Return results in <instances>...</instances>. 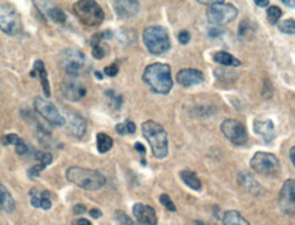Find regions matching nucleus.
I'll list each match as a JSON object with an SVG mask.
<instances>
[{
    "mask_svg": "<svg viewBox=\"0 0 295 225\" xmlns=\"http://www.w3.org/2000/svg\"><path fill=\"white\" fill-rule=\"evenodd\" d=\"M30 204L32 206L37 209H44V210H50L52 208V202H51V194L48 190L41 187H33L29 191Z\"/></svg>",
    "mask_w": 295,
    "mask_h": 225,
    "instance_id": "dca6fc26",
    "label": "nucleus"
},
{
    "mask_svg": "<svg viewBox=\"0 0 295 225\" xmlns=\"http://www.w3.org/2000/svg\"><path fill=\"white\" fill-rule=\"evenodd\" d=\"M213 60L224 67H238L242 64L239 59H237L235 56L229 54V52H225V51H219V52H216V54L213 55Z\"/></svg>",
    "mask_w": 295,
    "mask_h": 225,
    "instance_id": "5701e85b",
    "label": "nucleus"
},
{
    "mask_svg": "<svg viewBox=\"0 0 295 225\" xmlns=\"http://www.w3.org/2000/svg\"><path fill=\"white\" fill-rule=\"evenodd\" d=\"M15 152H17L19 156L28 155V153H29V146L26 145L24 139H21V141L17 143V146H15Z\"/></svg>",
    "mask_w": 295,
    "mask_h": 225,
    "instance_id": "4c0bfd02",
    "label": "nucleus"
},
{
    "mask_svg": "<svg viewBox=\"0 0 295 225\" xmlns=\"http://www.w3.org/2000/svg\"><path fill=\"white\" fill-rule=\"evenodd\" d=\"M85 212H86V206H85V205L78 204L74 206V214H77V216H81V214H83Z\"/></svg>",
    "mask_w": 295,
    "mask_h": 225,
    "instance_id": "a19ab883",
    "label": "nucleus"
},
{
    "mask_svg": "<svg viewBox=\"0 0 295 225\" xmlns=\"http://www.w3.org/2000/svg\"><path fill=\"white\" fill-rule=\"evenodd\" d=\"M279 30L286 34H295V19H284L278 23Z\"/></svg>",
    "mask_w": 295,
    "mask_h": 225,
    "instance_id": "2f4dec72",
    "label": "nucleus"
},
{
    "mask_svg": "<svg viewBox=\"0 0 295 225\" xmlns=\"http://www.w3.org/2000/svg\"><path fill=\"white\" fill-rule=\"evenodd\" d=\"M256 30H257V26L252 23L249 19H245V21H242L241 25H239V38H242V40H249V38L253 37Z\"/></svg>",
    "mask_w": 295,
    "mask_h": 225,
    "instance_id": "a878e982",
    "label": "nucleus"
},
{
    "mask_svg": "<svg viewBox=\"0 0 295 225\" xmlns=\"http://www.w3.org/2000/svg\"><path fill=\"white\" fill-rule=\"evenodd\" d=\"M89 214H90L93 218H100L101 217V210H99V209H92L90 212H89Z\"/></svg>",
    "mask_w": 295,
    "mask_h": 225,
    "instance_id": "37998d69",
    "label": "nucleus"
},
{
    "mask_svg": "<svg viewBox=\"0 0 295 225\" xmlns=\"http://www.w3.org/2000/svg\"><path fill=\"white\" fill-rule=\"evenodd\" d=\"M195 224H197V225H204V222H201V221H195Z\"/></svg>",
    "mask_w": 295,
    "mask_h": 225,
    "instance_id": "3c124183",
    "label": "nucleus"
},
{
    "mask_svg": "<svg viewBox=\"0 0 295 225\" xmlns=\"http://www.w3.org/2000/svg\"><path fill=\"white\" fill-rule=\"evenodd\" d=\"M142 40L146 49L152 55H163L171 48V40L164 28L162 26H149L144 30Z\"/></svg>",
    "mask_w": 295,
    "mask_h": 225,
    "instance_id": "39448f33",
    "label": "nucleus"
},
{
    "mask_svg": "<svg viewBox=\"0 0 295 225\" xmlns=\"http://www.w3.org/2000/svg\"><path fill=\"white\" fill-rule=\"evenodd\" d=\"M190 38H191V36H190V33L187 32V30H182V32L178 34L179 42H180V44H183V45H186L187 42L190 41Z\"/></svg>",
    "mask_w": 295,
    "mask_h": 225,
    "instance_id": "ea45409f",
    "label": "nucleus"
},
{
    "mask_svg": "<svg viewBox=\"0 0 295 225\" xmlns=\"http://www.w3.org/2000/svg\"><path fill=\"white\" fill-rule=\"evenodd\" d=\"M180 179L185 182V184H187L191 190L194 191H200L201 190V180L198 179V176L195 175L194 172L191 171H182L180 172Z\"/></svg>",
    "mask_w": 295,
    "mask_h": 225,
    "instance_id": "393cba45",
    "label": "nucleus"
},
{
    "mask_svg": "<svg viewBox=\"0 0 295 225\" xmlns=\"http://www.w3.org/2000/svg\"><path fill=\"white\" fill-rule=\"evenodd\" d=\"M220 34H221V30H219V29L209 30V36H211V37H216V36H220Z\"/></svg>",
    "mask_w": 295,
    "mask_h": 225,
    "instance_id": "a18cd8bd",
    "label": "nucleus"
},
{
    "mask_svg": "<svg viewBox=\"0 0 295 225\" xmlns=\"http://www.w3.org/2000/svg\"><path fill=\"white\" fill-rule=\"evenodd\" d=\"M38 75V80L41 82L42 90H44V94L46 97L51 96V88H50V81H48V72L46 70V66H44V63L41 60H37V62L34 63L33 70L30 71V77L34 78V77H37Z\"/></svg>",
    "mask_w": 295,
    "mask_h": 225,
    "instance_id": "aec40b11",
    "label": "nucleus"
},
{
    "mask_svg": "<svg viewBox=\"0 0 295 225\" xmlns=\"http://www.w3.org/2000/svg\"><path fill=\"white\" fill-rule=\"evenodd\" d=\"M282 10L276 7V6H270V7H268V10H266V18H268V21H269V23H272V25L278 23L279 19L282 18Z\"/></svg>",
    "mask_w": 295,
    "mask_h": 225,
    "instance_id": "7c9ffc66",
    "label": "nucleus"
},
{
    "mask_svg": "<svg viewBox=\"0 0 295 225\" xmlns=\"http://www.w3.org/2000/svg\"><path fill=\"white\" fill-rule=\"evenodd\" d=\"M60 90L63 97L69 101H79L86 96V88L78 75H67L66 80L62 82Z\"/></svg>",
    "mask_w": 295,
    "mask_h": 225,
    "instance_id": "f8f14e48",
    "label": "nucleus"
},
{
    "mask_svg": "<svg viewBox=\"0 0 295 225\" xmlns=\"http://www.w3.org/2000/svg\"><path fill=\"white\" fill-rule=\"evenodd\" d=\"M21 141V138L17 134H7L2 137V143L5 146H17L18 142Z\"/></svg>",
    "mask_w": 295,
    "mask_h": 225,
    "instance_id": "f704fd0d",
    "label": "nucleus"
},
{
    "mask_svg": "<svg viewBox=\"0 0 295 225\" xmlns=\"http://www.w3.org/2000/svg\"><path fill=\"white\" fill-rule=\"evenodd\" d=\"M118 72H119V66H118L117 63H112L111 66L105 67L104 68V74L108 75V77H111V78L117 77Z\"/></svg>",
    "mask_w": 295,
    "mask_h": 225,
    "instance_id": "58836bf2",
    "label": "nucleus"
},
{
    "mask_svg": "<svg viewBox=\"0 0 295 225\" xmlns=\"http://www.w3.org/2000/svg\"><path fill=\"white\" fill-rule=\"evenodd\" d=\"M256 6H258V7H268L269 2L268 0H265V2H256Z\"/></svg>",
    "mask_w": 295,
    "mask_h": 225,
    "instance_id": "09e8293b",
    "label": "nucleus"
},
{
    "mask_svg": "<svg viewBox=\"0 0 295 225\" xmlns=\"http://www.w3.org/2000/svg\"><path fill=\"white\" fill-rule=\"evenodd\" d=\"M134 149L137 150L140 155H145V152H146L145 146L142 145V143H140V142H137V143L134 145Z\"/></svg>",
    "mask_w": 295,
    "mask_h": 225,
    "instance_id": "79ce46f5",
    "label": "nucleus"
},
{
    "mask_svg": "<svg viewBox=\"0 0 295 225\" xmlns=\"http://www.w3.org/2000/svg\"><path fill=\"white\" fill-rule=\"evenodd\" d=\"M223 225H250L249 221L237 210H229L223 216Z\"/></svg>",
    "mask_w": 295,
    "mask_h": 225,
    "instance_id": "b1692460",
    "label": "nucleus"
},
{
    "mask_svg": "<svg viewBox=\"0 0 295 225\" xmlns=\"http://www.w3.org/2000/svg\"><path fill=\"white\" fill-rule=\"evenodd\" d=\"M66 178L70 183L86 191H97L105 186V176L95 169L81 167H70L66 172Z\"/></svg>",
    "mask_w": 295,
    "mask_h": 225,
    "instance_id": "f03ea898",
    "label": "nucleus"
},
{
    "mask_svg": "<svg viewBox=\"0 0 295 225\" xmlns=\"http://www.w3.org/2000/svg\"><path fill=\"white\" fill-rule=\"evenodd\" d=\"M215 74H216L217 80L227 82V84H233L234 81L237 80V72L225 70V68H217V70L215 71Z\"/></svg>",
    "mask_w": 295,
    "mask_h": 225,
    "instance_id": "cd10ccee",
    "label": "nucleus"
},
{
    "mask_svg": "<svg viewBox=\"0 0 295 225\" xmlns=\"http://www.w3.org/2000/svg\"><path fill=\"white\" fill-rule=\"evenodd\" d=\"M133 216L135 217L138 224L141 225H156L157 224V214L154 209L149 205L135 204L133 206Z\"/></svg>",
    "mask_w": 295,
    "mask_h": 225,
    "instance_id": "4468645a",
    "label": "nucleus"
},
{
    "mask_svg": "<svg viewBox=\"0 0 295 225\" xmlns=\"http://www.w3.org/2000/svg\"><path fill=\"white\" fill-rule=\"evenodd\" d=\"M142 80L154 93L168 94L174 86L171 77V67L166 63H153L146 67Z\"/></svg>",
    "mask_w": 295,
    "mask_h": 225,
    "instance_id": "f257e3e1",
    "label": "nucleus"
},
{
    "mask_svg": "<svg viewBox=\"0 0 295 225\" xmlns=\"http://www.w3.org/2000/svg\"><path fill=\"white\" fill-rule=\"evenodd\" d=\"M250 165L256 173L265 176H275L280 172V163L278 157L265 152H257L250 160Z\"/></svg>",
    "mask_w": 295,
    "mask_h": 225,
    "instance_id": "6e6552de",
    "label": "nucleus"
},
{
    "mask_svg": "<svg viewBox=\"0 0 295 225\" xmlns=\"http://www.w3.org/2000/svg\"><path fill=\"white\" fill-rule=\"evenodd\" d=\"M74 225H92V222L86 218H78V220L75 221Z\"/></svg>",
    "mask_w": 295,
    "mask_h": 225,
    "instance_id": "c03bdc74",
    "label": "nucleus"
},
{
    "mask_svg": "<svg viewBox=\"0 0 295 225\" xmlns=\"http://www.w3.org/2000/svg\"><path fill=\"white\" fill-rule=\"evenodd\" d=\"M46 165L44 164H36V165H33V167L30 168L29 171H28V173H29V178H32V179H36V178H38V176L41 175V172L46 169Z\"/></svg>",
    "mask_w": 295,
    "mask_h": 225,
    "instance_id": "c9c22d12",
    "label": "nucleus"
},
{
    "mask_svg": "<svg viewBox=\"0 0 295 225\" xmlns=\"http://www.w3.org/2000/svg\"><path fill=\"white\" fill-rule=\"evenodd\" d=\"M15 209V201L7 188L0 183V212L11 213Z\"/></svg>",
    "mask_w": 295,
    "mask_h": 225,
    "instance_id": "4be33fe9",
    "label": "nucleus"
},
{
    "mask_svg": "<svg viewBox=\"0 0 295 225\" xmlns=\"http://www.w3.org/2000/svg\"><path fill=\"white\" fill-rule=\"evenodd\" d=\"M0 30L9 36H17L22 32L19 14L11 3L0 2Z\"/></svg>",
    "mask_w": 295,
    "mask_h": 225,
    "instance_id": "423d86ee",
    "label": "nucleus"
},
{
    "mask_svg": "<svg viewBox=\"0 0 295 225\" xmlns=\"http://www.w3.org/2000/svg\"><path fill=\"white\" fill-rule=\"evenodd\" d=\"M279 206L283 213L288 216L295 214V180L288 179L284 182L279 194Z\"/></svg>",
    "mask_w": 295,
    "mask_h": 225,
    "instance_id": "ddd939ff",
    "label": "nucleus"
},
{
    "mask_svg": "<svg viewBox=\"0 0 295 225\" xmlns=\"http://www.w3.org/2000/svg\"><path fill=\"white\" fill-rule=\"evenodd\" d=\"M34 159L37 160L40 164H44L46 167H48V165L52 164L54 157H52V155L48 153V152H36V153H34Z\"/></svg>",
    "mask_w": 295,
    "mask_h": 225,
    "instance_id": "473e14b6",
    "label": "nucleus"
},
{
    "mask_svg": "<svg viewBox=\"0 0 295 225\" xmlns=\"http://www.w3.org/2000/svg\"><path fill=\"white\" fill-rule=\"evenodd\" d=\"M48 17L55 22V23H64L66 22V14L62 9L59 7H51L48 10Z\"/></svg>",
    "mask_w": 295,
    "mask_h": 225,
    "instance_id": "c756f323",
    "label": "nucleus"
},
{
    "mask_svg": "<svg viewBox=\"0 0 295 225\" xmlns=\"http://www.w3.org/2000/svg\"><path fill=\"white\" fill-rule=\"evenodd\" d=\"M135 124H134V121L131 120H125L123 123H119V124H117V127H115V130H117L118 134H121V135H126V134H134L135 133Z\"/></svg>",
    "mask_w": 295,
    "mask_h": 225,
    "instance_id": "c85d7f7f",
    "label": "nucleus"
},
{
    "mask_svg": "<svg viewBox=\"0 0 295 225\" xmlns=\"http://www.w3.org/2000/svg\"><path fill=\"white\" fill-rule=\"evenodd\" d=\"M207 17L211 23L216 26L227 25L237 19L238 10L231 3L225 2H213L207 10Z\"/></svg>",
    "mask_w": 295,
    "mask_h": 225,
    "instance_id": "0eeeda50",
    "label": "nucleus"
},
{
    "mask_svg": "<svg viewBox=\"0 0 295 225\" xmlns=\"http://www.w3.org/2000/svg\"><path fill=\"white\" fill-rule=\"evenodd\" d=\"M114 146V141L112 138L107 135L104 133L97 134V150L100 152L101 155H104L107 152L111 150V147Z\"/></svg>",
    "mask_w": 295,
    "mask_h": 225,
    "instance_id": "bb28decb",
    "label": "nucleus"
},
{
    "mask_svg": "<svg viewBox=\"0 0 295 225\" xmlns=\"http://www.w3.org/2000/svg\"><path fill=\"white\" fill-rule=\"evenodd\" d=\"M160 202H162L163 206H166L170 212H176V206H175L174 202L171 201L168 194H162V195H160Z\"/></svg>",
    "mask_w": 295,
    "mask_h": 225,
    "instance_id": "e433bc0d",
    "label": "nucleus"
},
{
    "mask_svg": "<svg viewBox=\"0 0 295 225\" xmlns=\"http://www.w3.org/2000/svg\"><path fill=\"white\" fill-rule=\"evenodd\" d=\"M73 13L75 14V17L78 18L83 25L90 26V28L101 25L105 17L100 5L95 0L75 2L74 6H73Z\"/></svg>",
    "mask_w": 295,
    "mask_h": 225,
    "instance_id": "20e7f679",
    "label": "nucleus"
},
{
    "mask_svg": "<svg viewBox=\"0 0 295 225\" xmlns=\"http://www.w3.org/2000/svg\"><path fill=\"white\" fill-rule=\"evenodd\" d=\"M59 60L67 75H78L86 63L85 55L77 48H67L66 51H63Z\"/></svg>",
    "mask_w": 295,
    "mask_h": 225,
    "instance_id": "1a4fd4ad",
    "label": "nucleus"
},
{
    "mask_svg": "<svg viewBox=\"0 0 295 225\" xmlns=\"http://www.w3.org/2000/svg\"><path fill=\"white\" fill-rule=\"evenodd\" d=\"M290 160H291V163L295 165V146L290 150Z\"/></svg>",
    "mask_w": 295,
    "mask_h": 225,
    "instance_id": "de8ad7c7",
    "label": "nucleus"
},
{
    "mask_svg": "<svg viewBox=\"0 0 295 225\" xmlns=\"http://www.w3.org/2000/svg\"><path fill=\"white\" fill-rule=\"evenodd\" d=\"M176 81L179 85L185 88H190L194 85H200L204 82V74L194 68H183L176 75Z\"/></svg>",
    "mask_w": 295,
    "mask_h": 225,
    "instance_id": "f3484780",
    "label": "nucleus"
},
{
    "mask_svg": "<svg viewBox=\"0 0 295 225\" xmlns=\"http://www.w3.org/2000/svg\"><path fill=\"white\" fill-rule=\"evenodd\" d=\"M66 129L67 134L73 138H82L86 131V123L83 120L82 116H79L78 113L67 112L66 117Z\"/></svg>",
    "mask_w": 295,
    "mask_h": 225,
    "instance_id": "2eb2a0df",
    "label": "nucleus"
},
{
    "mask_svg": "<svg viewBox=\"0 0 295 225\" xmlns=\"http://www.w3.org/2000/svg\"><path fill=\"white\" fill-rule=\"evenodd\" d=\"M142 135L150 145L152 153L156 159L162 160L168 155V137L162 124L148 120L142 123Z\"/></svg>",
    "mask_w": 295,
    "mask_h": 225,
    "instance_id": "7ed1b4c3",
    "label": "nucleus"
},
{
    "mask_svg": "<svg viewBox=\"0 0 295 225\" xmlns=\"http://www.w3.org/2000/svg\"><path fill=\"white\" fill-rule=\"evenodd\" d=\"M221 133L224 134V137L231 143L237 146L245 145L246 141H247V133H246L245 126L235 119H225L221 123Z\"/></svg>",
    "mask_w": 295,
    "mask_h": 225,
    "instance_id": "9b49d317",
    "label": "nucleus"
},
{
    "mask_svg": "<svg viewBox=\"0 0 295 225\" xmlns=\"http://www.w3.org/2000/svg\"><path fill=\"white\" fill-rule=\"evenodd\" d=\"M254 131L262 137L266 142H270L275 137V126L270 120H256L254 121Z\"/></svg>",
    "mask_w": 295,
    "mask_h": 225,
    "instance_id": "412c9836",
    "label": "nucleus"
},
{
    "mask_svg": "<svg viewBox=\"0 0 295 225\" xmlns=\"http://www.w3.org/2000/svg\"><path fill=\"white\" fill-rule=\"evenodd\" d=\"M238 184H239L245 191L252 194V195H260V194H262V187L260 186L257 180L250 175L249 172H241V173L238 175Z\"/></svg>",
    "mask_w": 295,
    "mask_h": 225,
    "instance_id": "6ab92c4d",
    "label": "nucleus"
},
{
    "mask_svg": "<svg viewBox=\"0 0 295 225\" xmlns=\"http://www.w3.org/2000/svg\"><path fill=\"white\" fill-rule=\"evenodd\" d=\"M115 13L122 19H129V18L135 17L140 11V3L135 0H119L114 2Z\"/></svg>",
    "mask_w": 295,
    "mask_h": 225,
    "instance_id": "a211bd4d",
    "label": "nucleus"
},
{
    "mask_svg": "<svg viewBox=\"0 0 295 225\" xmlns=\"http://www.w3.org/2000/svg\"><path fill=\"white\" fill-rule=\"evenodd\" d=\"M96 77H97L99 80H101V78H103V75H101V72H96Z\"/></svg>",
    "mask_w": 295,
    "mask_h": 225,
    "instance_id": "8fccbe9b",
    "label": "nucleus"
},
{
    "mask_svg": "<svg viewBox=\"0 0 295 225\" xmlns=\"http://www.w3.org/2000/svg\"><path fill=\"white\" fill-rule=\"evenodd\" d=\"M115 218H117V221L119 222V225H140L137 224V222H134L126 213L121 212V210H118V212L115 213Z\"/></svg>",
    "mask_w": 295,
    "mask_h": 225,
    "instance_id": "72a5a7b5",
    "label": "nucleus"
},
{
    "mask_svg": "<svg viewBox=\"0 0 295 225\" xmlns=\"http://www.w3.org/2000/svg\"><path fill=\"white\" fill-rule=\"evenodd\" d=\"M34 109L41 117H44L47 121H50L54 126H64L66 124V117L59 112V109L52 103H50L42 97L34 98Z\"/></svg>",
    "mask_w": 295,
    "mask_h": 225,
    "instance_id": "9d476101",
    "label": "nucleus"
},
{
    "mask_svg": "<svg viewBox=\"0 0 295 225\" xmlns=\"http://www.w3.org/2000/svg\"><path fill=\"white\" fill-rule=\"evenodd\" d=\"M283 5L287 6V7H294L295 9V0L292 2V0H283Z\"/></svg>",
    "mask_w": 295,
    "mask_h": 225,
    "instance_id": "49530a36",
    "label": "nucleus"
}]
</instances>
